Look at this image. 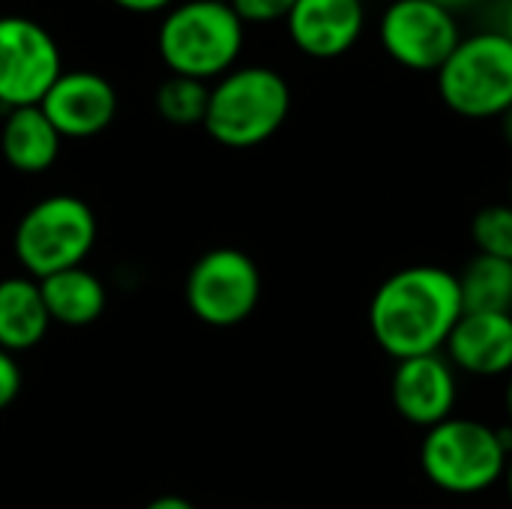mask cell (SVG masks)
Segmentation results:
<instances>
[{
  "mask_svg": "<svg viewBox=\"0 0 512 509\" xmlns=\"http://www.w3.org/2000/svg\"><path fill=\"white\" fill-rule=\"evenodd\" d=\"M465 315L456 273L435 264H411L387 276L369 303V330L396 363L441 354Z\"/></svg>",
  "mask_w": 512,
  "mask_h": 509,
  "instance_id": "6da1fadb",
  "label": "cell"
},
{
  "mask_svg": "<svg viewBox=\"0 0 512 509\" xmlns=\"http://www.w3.org/2000/svg\"><path fill=\"white\" fill-rule=\"evenodd\" d=\"M243 39L246 24L228 0H186L162 18L156 48L171 75L210 81L234 69Z\"/></svg>",
  "mask_w": 512,
  "mask_h": 509,
  "instance_id": "7a4b0ae2",
  "label": "cell"
},
{
  "mask_svg": "<svg viewBox=\"0 0 512 509\" xmlns=\"http://www.w3.org/2000/svg\"><path fill=\"white\" fill-rule=\"evenodd\" d=\"M512 453V429H492L483 420L450 417L426 429L420 468L447 495H480L504 480Z\"/></svg>",
  "mask_w": 512,
  "mask_h": 509,
  "instance_id": "3957f363",
  "label": "cell"
},
{
  "mask_svg": "<svg viewBox=\"0 0 512 509\" xmlns=\"http://www.w3.org/2000/svg\"><path fill=\"white\" fill-rule=\"evenodd\" d=\"M291 111V87L270 66H240L210 87L204 117L207 135L231 150H249L270 141Z\"/></svg>",
  "mask_w": 512,
  "mask_h": 509,
  "instance_id": "277c9868",
  "label": "cell"
},
{
  "mask_svg": "<svg viewBox=\"0 0 512 509\" xmlns=\"http://www.w3.org/2000/svg\"><path fill=\"white\" fill-rule=\"evenodd\" d=\"M444 105L468 120L504 117L512 108V39L501 30L462 36L435 72Z\"/></svg>",
  "mask_w": 512,
  "mask_h": 509,
  "instance_id": "5b68a950",
  "label": "cell"
},
{
  "mask_svg": "<svg viewBox=\"0 0 512 509\" xmlns=\"http://www.w3.org/2000/svg\"><path fill=\"white\" fill-rule=\"evenodd\" d=\"M96 216L78 195H48L36 201L15 225L12 249L30 279H48L81 267L96 246Z\"/></svg>",
  "mask_w": 512,
  "mask_h": 509,
  "instance_id": "8992f818",
  "label": "cell"
},
{
  "mask_svg": "<svg viewBox=\"0 0 512 509\" xmlns=\"http://www.w3.org/2000/svg\"><path fill=\"white\" fill-rule=\"evenodd\" d=\"M186 303L210 327H237L261 303V270L240 249H210L186 276Z\"/></svg>",
  "mask_w": 512,
  "mask_h": 509,
  "instance_id": "52a82bcc",
  "label": "cell"
},
{
  "mask_svg": "<svg viewBox=\"0 0 512 509\" xmlns=\"http://www.w3.org/2000/svg\"><path fill=\"white\" fill-rule=\"evenodd\" d=\"M381 48L411 72H438L462 42L456 12L432 0H393L378 21Z\"/></svg>",
  "mask_w": 512,
  "mask_h": 509,
  "instance_id": "ba28073f",
  "label": "cell"
},
{
  "mask_svg": "<svg viewBox=\"0 0 512 509\" xmlns=\"http://www.w3.org/2000/svg\"><path fill=\"white\" fill-rule=\"evenodd\" d=\"M60 48L33 18L0 15V108L39 105L60 78Z\"/></svg>",
  "mask_w": 512,
  "mask_h": 509,
  "instance_id": "9c48e42d",
  "label": "cell"
},
{
  "mask_svg": "<svg viewBox=\"0 0 512 509\" xmlns=\"http://www.w3.org/2000/svg\"><path fill=\"white\" fill-rule=\"evenodd\" d=\"M39 108L60 138H93L111 126L117 114V90L108 78L87 69L60 72Z\"/></svg>",
  "mask_w": 512,
  "mask_h": 509,
  "instance_id": "30bf717a",
  "label": "cell"
},
{
  "mask_svg": "<svg viewBox=\"0 0 512 509\" xmlns=\"http://www.w3.org/2000/svg\"><path fill=\"white\" fill-rule=\"evenodd\" d=\"M390 396L402 420L417 429H432L453 417L456 408V372L444 354H426L396 363Z\"/></svg>",
  "mask_w": 512,
  "mask_h": 509,
  "instance_id": "8fae6325",
  "label": "cell"
},
{
  "mask_svg": "<svg viewBox=\"0 0 512 509\" xmlns=\"http://www.w3.org/2000/svg\"><path fill=\"white\" fill-rule=\"evenodd\" d=\"M291 42L315 60L348 54L366 27L363 0H297L285 18Z\"/></svg>",
  "mask_w": 512,
  "mask_h": 509,
  "instance_id": "7c38bea8",
  "label": "cell"
},
{
  "mask_svg": "<svg viewBox=\"0 0 512 509\" xmlns=\"http://www.w3.org/2000/svg\"><path fill=\"white\" fill-rule=\"evenodd\" d=\"M444 357L453 369L477 378H498L512 372V315L465 312L447 339Z\"/></svg>",
  "mask_w": 512,
  "mask_h": 509,
  "instance_id": "4fadbf2b",
  "label": "cell"
},
{
  "mask_svg": "<svg viewBox=\"0 0 512 509\" xmlns=\"http://www.w3.org/2000/svg\"><path fill=\"white\" fill-rule=\"evenodd\" d=\"M60 132L51 126L39 105L12 108L6 111L0 129V150L3 159L21 174H42L57 162L60 153Z\"/></svg>",
  "mask_w": 512,
  "mask_h": 509,
  "instance_id": "5bb4252c",
  "label": "cell"
},
{
  "mask_svg": "<svg viewBox=\"0 0 512 509\" xmlns=\"http://www.w3.org/2000/svg\"><path fill=\"white\" fill-rule=\"evenodd\" d=\"M51 318L39 291V282L30 276L0 279V348L9 354L30 351L48 336Z\"/></svg>",
  "mask_w": 512,
  "mask_h": 509,
  "instance_id": "9a60e30c",
  "label": "cell"
},
{
  "mask_svg": "<svg viewBox=\"0 0 512 509\" xmlns=\"http://www.w3.org/2000/svg\"><path fill=\"white\" fill-rule=\"evenodd\" d=\"M39 291L51 324H63V327L96 324L108 303L102 279L87 267H69L48 279H39Z\"/></svg>",
  "mask_w": 512,
  "mask_h": 509,
  "instance_id": "2e32d148",
  "label": "cell"
},
{
  "mask_svg": "<svg viewBox=\"0 0 512 509\" xmlns=\"http://www.w3.org/2000/svg\"><path fill=\"white\" fill-rule=\"evenodd\" d=\"M456 279L465 312L512 315V261L474 255Z\"/></svg>",
  "mask_w": 512,
  "mask_h": 509,
  "instance_id": "e0dca14e",
  "label": "cell"
},
{
  "mask_svg": "<svg viewBox=\"0 0 512 509\" xmlns=\"http://www.w3.org/2000/svg\"><path fill=\"white\" fill-rule=\"evenodd\" d=\"M207 105H210L207 81L168 75L156 87V111L162 120H168L174 126H204Z\"/></svg>",
  "mask_w": 512,
  "mask_h": 509,
  "instance_id": "ac0fdd59",
  "label": "cell"
},
{
  "mask_svg": "<svg viewBox=\"0 0 512 509\" xmlns=\"http://www.w3.org/2000/svg\"><path fill=\"white\" fill-rule=\"evenodd\" d=\"M471 237L477 255L512 261V207L510 204H489L471 222Z\"/></svg>",
  "mask_w": 512,
  "mask_h": 509,
  "instance_id": "d6986e66",
  "label": "cell"
},
{
  "mask_svg": "<svg viewBox=\"0 0 512 509\" xmlns=\"http://www.w3.org/2000/svg\"><path fill=\"white\" fill-rule=\"evenodd\" d=\"M243 24H273L285 21L297 0H228Z\"/></svg>",
  "mask_w": 512,
  "mask_h": 509,
  "instance_id": "ffe728a7",
  "label": "cell"
},
{
  "mask_svg": "<svg viewBox=\"0 0 512 509\" xmlns=\"http://www.w3.org/2000/svg\"><path fill=\"white\" fill-rule=\"evenodd\" d=\"M21 393V369L15 363V354L0 348V411H6Z\"/></svg>",
  "mask_w": 512,
  "mask_h": 509,
  "instance_id": "44dd1931",
  "label": "cell"
},
{
  "mask_svg": "<svg viewBox=\"0 0 512 509\" xmlns=\"http://www.w3.org/2000/svg\"><path fill=\"white\" fill-rule=\"evenodd\" d=\"M111 3H117L126 12H159V9H168L174 0H111Z\"/></svg>",
  "mask_w": 512,
  "mask_h": 509,
  "instance_id": "7402d4cb",
  "label": "cell"
},
{
  "mask_svg": "<svg viewBox=\"0 0 512 509\" xmlns=\"http://www.w3.org/2000/svg\"><path fill=\"white\" fill-rule=\"evenodd\" d=\"M144 509H198L192 501L180 498V495H162L156 501H150Z\"/></svg>",
  "mask_w": 512,
  "mask_h": 509,
  "instance_id": "603a6c76",
  "label": "cell"
},
{
  "mask_svg": "<svg viewBox=\"0 0 512 509\" xmlns=\"http://www.w3.org/2000/svg\"><path fill=\"white\" fill-rule=\"evenodd\" d=\"M501 33L512 39V0L510 3H504V18H501Z\"/></svg>",
  "mask_w": 512,
  "mask_h": 509,
  "instance_id": "cb8c5ba5",
  "label": "cell"
},
{
  "mask_svg": "<svg viewBox=\"0 0 512 509\" xmlns=\"http://www.w3.org/2000/svg\"><path fill=\"white\" fill-rule=\"evenodd\" d=\"M432 3H438V6H444V9H450V12H459V9L471 6L474 0H432Z\"/></svg>",
  "mask_w": 512,
  "mask_h": 509,
  "instance_id": "d4e9b609",
  "label": "cell"
},
{
  "mask_svg": "<svg viewBox=\"0 0 512 509\" xmlns=\"http://www.w3.org/2000/svg\"><path fill=\"white\" fill-rule=\"evenodd\" d=\"M501 129H504V141L512 147V108L501 117Z\"/></svg>",
  "mask_w": 512,
  "mask_h": 509,
  "instance_id": "484cf974",
  "label": "cell"
},
{
  "mask_svg": "<svg viewBox=\"0 0 512 509\" xmlns=\"http://www.w3.org/2000/svg\"><path fill=\"white\" fill-rule=\"evenodd\" d=\"M504 408H507V417H510V429H512V378L507 381V390H504Z\"/></svg>",
  "mask_w": 512,
  "mask_h": 509,
  "instance_id": "4316f807",
  "label": "cell"
},
{
  "mask_svg": "<svg viewBox=\"0 0 512 509\" xmlns=\"http://www.w3.org/2000/svg\"><path fill=\"white\" fill-rule=\"evenodd\" d=\"M504 486H507V495H510V504H512V453H510V459H507V471H504Z\"/></svg>",
  "mask_w": 512,
  "mask_h": 509,
  "instance_id": "83f0119b",
  "label": "cell"
},
{
  "mask_svg": "<svg viewBox=\"0 0 512 509\" xmlns=\"http://www.w3.org/2000/svg\"><path fill=\"white\" fill-rule=\"evenodd\" d=\"M507 204H510V207H512V177H510V201H507Z\"/></svg>",
  "mask_w": 512,
  "mask_h": 509,
  "instance_id": "f1b7e54d",
  "label": "cell"
},
{
  "mask_svg": "<svg viewBox=\"0 0 512 509\" xmlns=\"http://www.w3.org/2000/svg\"><path fill=\"white\" fill-rule=\"evenodd\" d=\"M501 3H510V0H501Z\"/></svg>",
  "mask_w": 512,
  "mask_h": 509,
  "instance_id": "f546056e",
  "label": "cell"
}]
</instances>
